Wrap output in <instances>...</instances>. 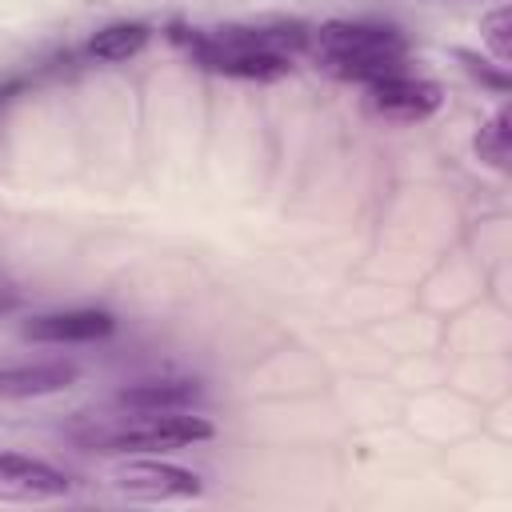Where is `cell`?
<instances>
[{
  "mask_svg": "<svg viewBox=\"0 0 512 512\" xmlns=\"http://www.w3.org/2000/svg\"><path fill=\"white\" fill-rule=\"evenodd\" d=\"M216 428L204 416H188V412H124L116 416V424L92 432V448L96 452H176V448H192L200 440H212Z\"/></svg>",
  "mask_w": 512,
  "mask_h": 512,
  "instance_id": "obj_3",
  "label": "cell"
},
{
  "mask_svg": "<svg viewBox=\"0 0 512 512\" xmlns=\"http://www.w3.org/2000/svg\"><path fill=\"white\" fill-rule=\"evenodd\" d=\"M480 40L500 68L512 64V8L508 4H496L492 12L480 16Z\"/></svg>",
  "mask_w": 512,
  "mask_h": 512,
  "instance_id": "obj_12",
  "label": "cell"
},
{
  "mask_svg": "<svg viewBox=\"0 0 512 512\" xmlns=\"http://www.w3.org/2000/svg\"><path fill=\"white\" fill-rule=\"evenodd\" d=\"M80 376L76 364L68 360H36V364H8L0 368V396L4 400H32V396H52L72 388Z\"/></svg>",
  "mask_w": 512,
  "mask_h": 512,
  "instance_id": "obj_8",
  "label": "cell"
},
{
  "mask_svg": "<svg viewBox=\"0 0 512 512\" xmlns=\"http://www.w3.org/2000/svg\"><path fill=\"white\" fill-rule=\"evenodd\" d=\"M152 40V28L140 24V20H116L108 28H100L92 40H88V56L92 60H104V64H124L132 56H140Z\"/></svg>",
  "mask_w": 512,
  "mask_h": 512,
  "instance_id": "obj_10",
  "label": "cell"
},
{
  "mask_svg": "<svg viewBox=\"0 0 512 512\" xmlns=\"http://www.w3.org/2000/svg\"><path fill=\"white\" fill-rule=\"evenodd\" d=\"M472 148H476L480 164H488L492 172H508V164H512V112L504 104L480 124V132L472 136Z\"/></svg>",
  "mask_w": 512,
  "mask_h": 512,
  "instance_id": "obj_11",
  "label": "cell"
},
{
  "mask_svg": "<svg viewBox=\"0 0 512 512\" xmlns=\"http://www.w3.org/2000/svg\"><path fill=\"white\" fill-rule=\"evenodd\" d=\"M364 88H368V108L384 120H396V124L428 120L444 104V88L436 80L412 76V72H392V76H380Z\"/></svg>",
  "mask_w": 512,
  "mask_h": 512,
  "instance_id": "obj_5",
  "label": "cell"
},
{
  "mask_svg": "<svg viewBox=\"0 0 512 512\" xmlns=\"http://www.w3.org/2000/svg\"><path fill=\"white\" fill-rule=\"evenodd\" d=\"M172 40L184 44L200 68L232 80H280L292 72V52L308 48V32L300 24L172 28Z\"/></svg>",
  "mask_w": 512,
  "mask_h": 512,
  "instance_id": "obj_1",
  "label": "cell"
},
{
  "mask_svg": "<svg viewBox=\"0 0 512 512\" xmlns=\"http://www.w3.org/2000/svg\"><path fill=\"white\" fill-rule=\"evenodd\" d=\"M72 480L48 460L24 452H0V504H44L68 496Z\"/></svg>",
  "mask_w": 512,
  "mask_h": 512,
  "instance_id": "obj_6",
  "label": "cell"
},
{
  "mask_svg": "<svg viewBox=\"0 0 512 512\" xmlns=\"http://www.w3.org/2000/svg\"><path fill=\"white\" fill-rule=\"evenodd\" d=\"M200 400L196 380H144L116 396V408L124 412H188Z\"/></svg>",
  "mask_w": 512,
  "mask_h": 512,
  "instance_id": "obj_9",
  "label": "cell"
},
{
  "mask_svg": "<svg viewBox=\"0 0 512 512\" xmlns=\"http://www.w3.org/2000/svg\"><path fill=\"white\" fill-rule=\"evenodd\" d=\"M308 48L340 80L372 84L380 76L404 72L408 60V40L392 24H372V20H328L308 32Z\"/></svg>",
  "mask_w": 512,
  "mask_h": 512,
  "instance_id": "obj_2",
  "label": "cell"
},
{
  "mask_svg": "<svg viewBox=\"0 0 512 512\" xmlns=\"http://www.w3.org/2000/svg\"><path fill=\"white\" fill-rule=\"evenodd\" d=\"M116 328V316L112 312H100V308H72V312H44V316H32L20 336L24 340H36V344H92V340H104L112 336Z\"/></svg>",
  "mask_w": 512,
  "mask_h": 512,
  "instance_id": "obj_7",
  "label": "cell"
},
{
  "mask_svg": "<svg viewBox=\"0 0 512 512\" xmlns=\"http://www.w3.org/2000/svg\"><path fill=\"white\" fill-rule=\"evenodd\" d=\"M108 488L124 500H144V504H160V500H192L204 492V480L192 468L180 464H164V460H120L108 468Z\"/></svg>",
  "mask_w": 512,
  "mask_h": 512,
  "instance_id": "obj_4",
  "label": "cell"
}]
</instances>
